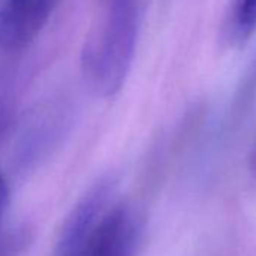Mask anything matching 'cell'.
Masks as SVG:
<instances>
[{
	"instance_id": "cell-1",
	"label": "cell",
	"mask_w": 256,
	"mask_h": 256,
	"mask_svg": "<svg viewBox=\"0 0 256 256\" xmlns=\"http://www.w3.org/2000/svg\"><path fill=\"white\" fill-rule=\"evenodd\" d=\"M136 41V0H106L104 20L83 54L89 84L100 95L119 90L130 70Z\"/></svg>"
},
{
	"instance_id": "cell-2",
	"label": "cell",
	"mask_w": 256,
	"mask_h": 256,
	"mask_svg": "<svg viewBox=\"0 0 256 256\" xmlns=\"http://www.w3.org/2000/svg\"><path fill=\"white\" fill-rule=\"evenodd\" d=\"M142 220L128 205L113 204L72 256H134Z\"/></svg>"
},
{
	"instance_id": "cell-3",
	"label": "cell",
	"mask_w": 256,
	"mask_h": 256,
	"mask_svg": "<svg viewBox=\"0 0 256 256\" xmlns=\"http://www.w3.org/2000/svg\"><path fill=\"white\" fill-rule=\"evenodd\" d=\"M56 0H0V50L28 47L44 29Z\"/></svg>"
},
{
	"instance_id": "cell-4",
	"label": "cell",
	"mask_w": 256,
	"mask_h": 256,
	"mask_svg": "<svg viewBox=\"0 0 256 256\" xmlns=\"http://www.w3.org/2000/svg\"><path fill=\"white\" fill-rule=\"evenodd\" d=\"M112 194V180H100L78 199L62 224L54 256H72L76 253L113 205Z\"/></svg>"
},
{
	"instance_id": "cell-5",
	"label": "cell",
	"mask_w": 256,
	"mask_h": 256,
	"mask_svg": "<svg viewBox=\"0 0 256 256\" xmlns=\"http://www.w3.org/2000/svg\"><path fill=\"white\" fill-rule=\"evenodd\" d=\"M256 29V0H235L234 30L238 38L244 40Z\"/></svg>"
},
{
	"instance_id": "cell-6",
	"label": "cell",
	"mask_w": 256,
	"mask_h": 256,
	"mask_svg": "<svg viewBox=\"0 0 256 256\" xmlns=\"http://www.w3.org/2000/svg\"><path fill=\"white\" fill-rule=\"evenodd\" d=\"M10 205V184L5 178V175L0 172V238L4 235V220L5 214Z\"/></svg>"
},
{
	"instance_id": "cell-7",
	"label": "cell",
	"mask_w": 256,
	"mask_h": 256,
	"mask_svg": "<svg viewBox=\"0 0 256 256\" xmlns=\"http://www.w3.org/2000/svg\"><path fill=\"white\" fill-rule=\"evenodd\" d=\"M14 120V110L12 107L0 100V139L5 136V133L10 130V126Z\"/></svg>"
},
{
	"instance_id": "cell-8",
	"label": "cell",
	"mask_w": 256,
	"mask_h": 256,
	"mask_svg": "<svg viewBox=\"0 0 256 256\" xmlns=\"http://www.w3.org/2000/svg\"><path fill=\"white\" fill-rule=\"evenodd\" d=\"M248 166H250V172L256 178V140H254L252 151H250V156H248Z\"/></svg>"
}]
</instances>
